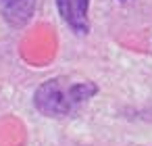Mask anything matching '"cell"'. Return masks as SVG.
<instances>
[{
  "label": "cell",
  "instance_id": "obj_3",
  "mask_svg": "<svg viewBox=\"0 0 152 146\" xmlns=\"http://www.w3.org/2000/svg\"><path fill=\"white\" fill-rule=\"evenodd\" d=\"M38 0H0V19L15 29H23L36 15Z\"/></svg>",
  "mask_w": 152,
  "mask_h": 146
},
{
  "label": "cell",
  "instance_id": "obj_4",
  "mask_svg": "<svg viewBox=\"0 0 152 146\" xmlns=\"http://www.w3.org/2000/svg\"><path fill=\"white\" fill-rule=\"evenodd\" d=\"M121 2H123V0H121Z\"/></svg>",
  "mask_w": 152,
  "mask_h": 146
},
{
  "label": "cell",
  "instance_id": "obj_1",
  "mask_svg": "<svg viewBox=\"0 0 152 146\" xmlns=\"http://www.w3.org/2000/svg\"><path fill=\"white\" fill-rule=\"evenodd\" d=\"M98 86L92 79H71L65 75L42 81L34 92V106L38 113L50 119L73 117L94 96Z\"/></svg>",
  "mask_w": 152,
  "mask_h": 146
},
{
  "label": "cell",
  "instance_id": "obj_2",
  "mask_svg": "<svg viewBox=\"0 0 152 146\" xmlns=\"http://www.w3.org/2000/svg\"><path fill=\"white\" fill-rule=\"evenodd\" d=\"M58 17L75 36L90 34V0H54Z\"/></svg>",
  "mask_w": 152,
  "mask_h": 146
}]
</instances>
